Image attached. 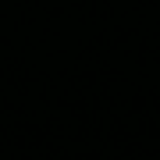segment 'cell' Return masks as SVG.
I'll return each instance as SVG.
<instances>
[]
</instances>
